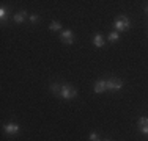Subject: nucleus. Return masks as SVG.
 <instances>
[{
    "label": "nucleus",
    "mask_w": 148,
    "mask_h": 141,
    "mask_svg": "<svg viewBox=\"0 0 148 141\" xmlns=\"http://www.w3.org/2000/svg\"><path fill=\"white\" fill-rule=\"evenodd\" d=\"M0 19H2V22H5V19H6V8L5 6L0 8Z\"/></svg>",
    "instance_id": "nucleus-13"
},
{
    "label": "nucleus",
    "mask_w": 148,
    "mask_h": 141,
    "mask_svg": "<svg viewBox=\"0 0 148 141\" xmlns=\"http://www.w3.org/2000/svg\"><path fill=\"white\" fill-rule=\"evenodd\" d=\"M74 39H76V36H74V33L71 30H63L60 33V41H63L65 44H73Z\"/></svg>",
    "instance_id": "nucleus-4"
},
{
    "label": "nucleus",
    "mask_w": 148,
    "mask_h": 141,
    "mask_svg": "<svg viewBox=\"0 0 148 141\" xmlns=\"http://www.w3.org/2000/svg\"><path fill=\"white\" fill-rule=\"evenodd\" d=\"M129 25H131V22H129V19L126 16H120L118 19L114 22L115 31H128L129 30Z\"/></svg>",
    "instance_id": "nucleus-1"
},
{
    "label": "nucleus",
    "mask_w": 148,
    "mask_h": 141,
    "mask_svg": "<svg viewBox=\"0 0 148 141\" xmlns=\"http://www.w3.org/2000/svg\"><path fill=\"white\" fill-rule=\"evenodd\" d=\"M104 91H107V82H106V80H98V82L95 83V93L101 94V93H104Z\"/></svg>",
    "instance_id": "nucleus-6"
},
{
    "label": "nucleus",
    "mask_w": 148,
    "mask_h": 141,
    "mask_svg": "<svg viewBox=\"0 0 148 141\" xmlns=\"http://www.w3.org/2000/svg\"><path fill=\"white\" fill-rule=\"evenodd\" d=\"M51 91L55 94V96H60V93H62V86H60L58 83H52L51 85Z\"/></svg>",
    "instance_id": "nucleus-10"
},
{
    "label": "nucleus",
    "mask_w": 148,
    "mask_h": 141,
    "mask_svg": "<svg viewBox=\"0 0 148 141\" xmlns=\"http://www.w3.org/2000/svg\"><path fill=\"white\" fill-rule=\"evenodd\" d=\"M104 141H112V140H104Z\"/></svg>",
    "instance_id": "nucleus-17"
},
{
    "label": "nucleus",
    "mask_w": 148,
    "mask_h": 141,
    "mask_svg": "<svg viewBox=\"0 0 148 141\" xmlns=\"http://www.w3.org/2000/svg\"><path fill=\"white\" fill-rule=\"evenodd\" d=\"M118 38H120V35H118V31H110V33H109V36H107V39L110 41V42H117L118 41Z\"/></svg>",
    "instance_id": "nucleus-11"
},
{
    "label": "nucleus",
    "mask_w": 148,
    "mask_h": 141,
    "mask_svg": "<svg viewBox=\"0 0 148 141\" xmlns=\"http://www.w3.org/2000/svg\"><path fill=\"white\" fill-rule=\"evenodd\" d=\"M139 129L142 133H147L148 135V118H140L139 119Z\"/></svg>",
    "instance_id": "nucleus-7"
},
{
    "label": "nucleus",
    "mask_w": 148,
    "mask_h": 141,
    "mask_svg": "<svg viewBox=\"0 0 148 141\" xmlns=\"http://www.w3.org/2000/svg\"><path fill=\"white\" fill-rule=\"evenodd\" d=\"M60 96L63 99H73L77 96V91L71 85H62V93H60Z\"/></svg>",
    "instance_id": "nucleus-2"
},
{
    "label": "nucleus",
    "mask_w": 148,
    "mask_h": 141,
    "mask_svg": "<svg viewBox=\"0 0 148 141\" xmlns=\"http://www.w3.org/2000/svg\"><path fill=\"white\" fill-rule=\"evenodd\" d=\"M49 28H51L52 31H58L60 28H62V24L57 22V20H52V22H51V25H49Z\"/></svg>",
    "instance_id": "nucleus-12"
},
{
    "label": "nucleus",
    "mask_w": 148,
    "mask_h": 141,
    "mask_svg": "<svg viewBox=\"0 0 148 141\" xmlns=\"http://www.w3.org/2000/svg\"><path fill=\"white\" fill-rule=\"evenodd\" d=\"M90 141H101L99 140V135H98L96 132H91L90 133Z\"/></svg>",
    "instance_id": "nucleus-14"
},
{
    "label": "nucleus",
    "mask_w": 148,
    "mask_h": 141,
    "mask_svg": "<svg viewBox=\"0 0 148 141\" xmlns=\"http://www.w3.org/2000/svg\"><path fill=\"white\" fill-rule=\"evenodd\" d=\"M93 44L96 45V47H103V45L106 44V41H104V38H103V35H95L93 36Z\"/></svg>",
    "instance_id": "nucleus-9"
},
{
    "label": "nucleus",
    "mask_w": 148,
    "mask_h": 141,
    "mask_svg": "<svg viewBox=\"0 0 148 141\" xmlns=\"http://www.w3.org/2000/svg\"><path fill=\"white\" fill-rule=\"evenodd\" d=\"M145 13H147V14H148V5H147V6H145Z\"/></svg>",
    "instance_id": "nucleus-16"
},
{
    "label": "nucleus",
    "mask_w": 148,
    "mask_h": 141,
    "mask_svg": "<svg viewBox=\"0 0 148 141\" xmlns=\"http://www.w3.org/2000/svg\"><path fill=\"white\" fill-rule=\"evenodd\" d=\"M123 88V82L120 79H117V77H112L110 80H107V89L110 91H118Z\"/></svg>",
    "instance_id": "nucleus-3"
},
{
    "label": "nucleus",
    "mask_w": 148,
    "mask_h": 141,
    "mask_svg": "<svg viewBox=\"0 0 148 141\" xmlns=\"http://www.w3.org/2000/svg\"><path fill=\"white\" fill-rule=\"evenodd\" d=\"M38 20H40V16H38V14H32L30 16V22H38Z\"/></svg>",
    "instance_id": "nucleus-15"
},
{
    "label": "nucleus",
    "mask_w": 148,
    "mask_h": 141,
    "mask_svg": "<svg viewBox=\"0 0 148 141\" xmlns=\"http://www.w3.org/2000/svg\"><path fill=\"white\" fill-rule=\"evenodd\" d=\"M3 129H5V133H8V135H16V133H19L21 127L16 122H8V124H5Z\"/></svg>",
    "instance_id": "nucleus-5"
},
{
    "label": "nucleus",
    "mask_w": 148,
    "mask_h": 141,
    "mask_svg": "<svg viewBox=\"0 0 148 141\" xmlns=\"http://www.w3.org/2000/svg\"><path fill=\"white\" fill-rule=\"evenodd\" d=\"M25 16H27L25 11H17L14 16H13V20H14L16 24H21V22H24V20H25Z\"/></svg>",
    "instance_id": "nucleus-8"
}]
</instances>
